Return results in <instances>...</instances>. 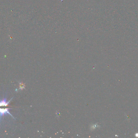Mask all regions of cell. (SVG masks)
Listing matches in <instances>:
<instances>
[{
  "label": "cell",
  "mask_w": 138,
  "mask_h": 138,
  "mask_svg": "<svg viewBox=\"0 0 138 138\" xmlns=\"http://www.w3.org/2000/svg\"><path fill=\"white\" fill-rule=\"evenodd\" d=\"M13 98H12L10 101H7V98L5 97L4 99L2 100L1 101H0V106H7L8 105Z\"/></svg>",
  "instance_id": "2"
},
{
  "label": "cell",
  "mask_w": 138,
  "mask_h": 138,
  "mask_svg": "<svg viewBox=\"0 0 138 138\" xmlns=\"http://www.w3.org/2000/svg\"><path fill=\"white\" fill-rule=\"evenodd\" d=\"M10 109H0V123L1 122V120H2V116H3L4 115H6L7 114H9L11 115V117H13L14 119H15V118H14V117L10 114Z\"/></svg>",
  "instance_id": "1"
}]
</instances>
